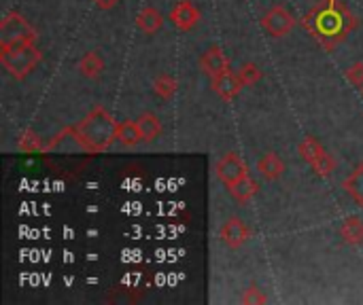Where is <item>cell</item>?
Here are the masks:
<instances>
[{
    "instance_id": "cell-18",
    "label": "cell",
    "mask_w": 363,
    "mask_h": 305,
    "mask_svg": "<svg viewBox=\"0 0 363 305\" xmlns=\"http://www.w3.org/2000/svg\"><path fill=\"white\" fill-rule=\"evenodd\" d=\"M342 238L349 244H359L363 242V221L362 219H349L342 225Z\"/></svg>"
},
{
    "instance_id": "cell-23",
    "label": "cell",
    "mask_w": 363,
    "mask_h": 305,
    "mask_svg": "<svg viewBox=\"0 0 363 305\" xmlns=\"http://www.w3.org/2000/svg\"><path fill=\"white\" fill-rule=\"evenodd\" d=\"M242 301H245V304H253V301H255V304H264V301H266V297H262V295L257 293V289H251V297L247 295Z\"/></svg>"
},
{
    "instance_id": "cell-10",
    "label": "cell",
    "mask_w": 363,
    "mask_h": 305,
    "mask_svg": "<svg viewBox=\"0 0 363 305\" xmlns=\"http://www.w3.org/2000/svg\"><path fill=\"white\" fill-rule=\"evenodd\" d=\"M172 21L181 28V30H191L198 23V11L191 2L181 0L174 8H172Z\"/></svg>"
},
{
    "instance_id": "cell-3",
    "label": "cell",
    "mask_w": 363,
    "mask_h": 305,
    "mask_svg": "<svg viewBox=\"0 0 363 305\" xmlns=\"http://www.w3.org/2000/svg\"><path fill=\"white\" fill-rule=\"evenodd\" d=\"M36 32L21 15H9L0 25V47H15V45H28L34 42Z\"/></svg>"
},
{
    "instance_id": "cell-21",
    "label": "cell",
    "mask_w": 363,
    "mask_h": 305,
    "mask_svg": "<svg viewBox=\"0 0 363 305\" xmlns=\"http://www.w3.org/2000/svg\"><path fill=\"white\" fill-rule=\"evenodd\" d=\"M19 146H21L23 151H40L38 138H36L34 134H30V132H26V134L19 138Z\"/></svg>"
},
{
    "instance_id": "cell-12",
    "label": "cell",
    "mask_w": 363,
    "mask_h": 305,
    "mask_svg": "<svg viewBox=\"0 0 363 305\" xmlns=\"http://www.w3.org/2000/svg\"><path fill=\"white\" fill-rule=\"evenodd\" d=\"M257 168H259L262 176L268 178V180H277V178L285 172V166H283V161H281V157H279L277 153H268V155L259 161Z\"/></svg>"
},
{
    "instance_id": "cell-19",
    "label": "cell",
    "mask_w": 363,
    "mask_h": 305,
    "mask_svg": "<svg viewBox=\"0 0 363 305\" xmlns=\"http://www.w3.org/2000/svg\"><path fill=\"white\" fill-rule=\"evenodd\" d=\"M153 87H155V91H157L162 98H170V96L177 91V81H174L172 76H168V74H162V76L155 79Z\"/></svg>"
},
{
    "instance_id": "cell-14",
    "label": "cell",
    "mask_w": 363,
    "mask_h": 305,
    "mask_svg": "<svg viewBox=\"0 0 363 305\" xmlns=\"http://www.w3.org/2000/svg\"><path fill=\"white\" fill-rule=\"evenodd\" d=\"M117 138H119V142H123V144H128V146H134L136 142H140V140H143V134H140L138 123H134V121H123V123H119V125H117Z\"/></svg>"
},
{
    "instance_id": "cell-5",
    "label": "cell",
    "mask_w": 363,
    "mask_h": 305,
    "mask_svg": "<svg viewBox=\"0 0 363 305\" xmlns=\"http://www.w3.org/2000/svg\"><path fill=\"white\" fill-rule=\"evenodd\" d=\"M217 176H219V180L230 189V187H234L238 180H242V178L249 176V174H247L245 161H242L236 153H228V155L217 163Z\"/></svg>"
},
{
    "instance_id": "cell-17",
    "label": "cell",
    "mask_w": 363,
    "mask_h": 305,
    "mask_svg": "<svg viewBox=\"0 0 363 305\" xmlns=\"http://www.w3.org/2000/svg\"><path fill=\"white\" fill-rule=\"evenodd\" d=\"M79 68H81V72H83L85 76L94 79V76H98V74L102 72V68H104V62H102V57H100L96 51H91V53H87V55L81 59Z\"/></svg>"
},
{
    "instance_id": "cell-16",
    "label": "cell",
    "mask_w": 363,
    "mask_h": 305,
    "mask_svg": "<svg viewBox=\"0 0 363 305\" xmlns=\"http://www.w3.org/2000/svg\"><path fill=\"white\" fill-rule=\"evenodd\" d=\"M230 193L234 195V200H238L240 204H245V202H249L257 193V183H253L249 176H245L234 187H230Z\"/></svg>"
},
{
    "instance_id": "cell-6",
    "label": "cell",
    "mask_w": 363,
    "mask_h": 305,
    "mask_svg": "<svg viewBox=\"0 0 363 305\" xmlns=\"http://www.w3.org/2000/svg\"><path fill=\"white\" fill-rule=\"evenodd\" d=\"M262 23H264V28H266L268 34H272V36H285L294 28V17L283 6H274L272 11H268L264 15Z\"/></svg>"
},
{
    "instance_id": "cell-9",
    "label": "cell",
    "mask_w": 363,
    "mask_h": 305,
    "mask_svg": "<svg viewBox=\"0 0 363 305\" xmlns=\"http://www.w3.org/2000/svg\"><path fill=\"white\" fill-rule=\"evenodd\" d=\"M200 66H202V70H204L208 76H217V74L230 70L228 57H225V53H223L219 47H211V49L202 55Z\"/></svg>"
},
{
    "instance_id": "cell-4",
    "label": "cell",
    "mask_w": 363,
    "mask_h": 305,
    "mask_svg": "<svg viewBox=\"0 0 363 305\" xmlns=\"http://www.w3.org/2000/svg\"><path fill=\"white\" fill-rule=\"evenodd\" d=\"M300 155H302L304 161H308V163L317 170V174H321V176H330V174H332L334 161H332V157L325 153V149H323L315 138L302 140V144H300Z\"/></svg>"
},
{
    "instance_id": "cell-1",
    "label": "cell",
    "mask_w": 363,
    "mask_h": 305,
    "mask_svg": "<svg viewBox=\"0 0 363 305\" xmlns=\"http://www.w3.org/2000/svg\"><path fill=\"white\" fill-rule=\"evenodd\" d=\"M74 138L81 142V146L89 153H102L106 151L113 140L117 138V123L104 108H94L77 127Z\"/></svg>"
},
{
    "instance_id": "cell-11",
    "label": "cell",
    "mask_w": 363,
    "mask_h": 305,
    "mask_svg": "<svg viewBox=\"0 0 363 305\" xmlns=\"http://www.w3.org/2000/svg\"><path fill=\"white\" fill-rule=\"evenodd\" d=\"M138 127H140V134H143V140L145 142H153L160 134H162V123L155 115L151 113H145L138 117Z\"/></svg>"
},
{
    "instance_id": "cell-13",
    "label": "cell",
    "mask_w": 363,
    "mask_h": 305,
    "mask_svg": "<svg viewBox=\"0 0 363 305\" xmlns=\"http://www.w3.org/2000/svg\"><path fill=\"white\" fill-rule=\"evenodd\" d=\"M136 23H138V28H140L143 32H147V34H153V32H157V30L162 28L164 19H162V15H160V11H157V8H153V6H147V8H145L140 15H138Z\"/></svg>"
},
{
    "instance_id": "cell-7",
    "label": "cell",
    "mask_w": 363,
    "mask_h": 305,
    "mask_svg": "<svg viewBox=\"0 0 363 305\" xmlns=\"http://www.w3.org/2000/svg\"><path fill=\"white\" fill-rule=\"evenodd\" d=\"M251 231L245 225V221L240 219H230L223 227H221V240L230 246V248H238L249 240Z\"/></svg>"
},
{
    "instance_id": "cell-24",
    "label": "cell",
    "mask_w": 363,
    "mask_h": 305,
    "mask_svg": "<svg viewBox=\"0 0 363 305\" xmlns=\"http://www.w3.org/2000/svg\"><path fill=\"white\" fill-rule=\"evenodd\" d=\"M100 8H111V6H115L119 0H94Z\"/></svg>"
},
{
    "instance_id": "cell-2",
    "label": "cell",
    "mask_w": 363,
    "mask_h": 305,
    "mask_svg": "<svg viewBox=\"0 0 363 305\" xmlns=\"http://www.w3.org/2000/svg\"><path fill=\"white\" fill-rule=\"evenodd\" d=\"M0 62L13 76L23 79L40 62V51L34 47V42L6 47V49H2Z\"/></svg>"
},
{
    "instance_id": "cell-15",
    "label": "cell",
    "mask_w": 363,
    "mask_h": 305,
    "mask_svg": "<svg viewBox=\"0 0 363 305\" xmlns=\"http://www.w3.org/2000/svg\"><path fill=\"white\" fill-rule=\"evenodd\" d=\"M345 189L359 206H363V163L345 180Z\"/></svg>"
},
{
    "instance_id": "cell-20",
    "label": "cell",
    "mask_w": 363,
    "mask_h": 305,
    "mask_svg": "<svg viewBox=\"0 0 363 305\" xmlns=\"http://www.w3.org/2000/svg\"><path fill=\"white\" fill-rule=\"evenodd\" d=\"M238 76H240L242 85H255V83L262 79V70H259L255 64H245V66L238 70Z\"/></svg>"
},
{
    "instance_id": "cell-8",
    "label": "cell",
    "mask_w": 363,
    "mask_h": 305,
    "mask_svg": "<svg viewBox=\"0 0 363 305\" xmlns=\"http://www.w3.org/2000/svg\"><path fill=\"white\" fill-rule=\"evenodd\" d=\"M240 85H242L240 76H236V74L230 72V70H225V72L213 76V89H215V93L221 96L223 100H232V98L240 91Z\"/></svg>"
},
{
    "instance_id": "cell-22",
    "label": "cell",
    "mask_w": 363,
    "mask_h": 305,
    "mask_svg": "<svg viewBox=\"0 0 363 305\" xmlns=\"http://www.w3.org/2000/svg\"><path fill=\"white\" fill-rule=\"evenodd\" d=\"M347 79L351 81V85L362 87L363 89V64H355L347 70Z\"/></svg>"
}]
</instances>
